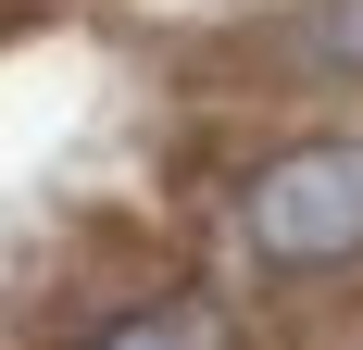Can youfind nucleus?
I'll return each instance as SVG.
<instances>
[{
  "instance_id": "1",
  "label": "nucleus",
  "mask_w": 363,
  "mask_h": 350,
  "mask_svg": "<svg viewBox=\"0 0 363 350\" xmlns=\"http://www.w3.org/2000/svg\"><path fill=\"white\" fill-rule=\"evenodd\" d=\"M225 250L263 288H313L363 263V125H301L225 175Z\"/></svg>"
},
{
  "instance_id": "2",
  "label": "nucleus",
  "mask_w": 363,
  "mask_h": 350,
  "mask_svg": "<svg viewBox=\"0 0 363 350\" xmlns=\"http://www.w3.org/2000/svg\"><path fill=\"white\" fill-rule=\"evenodd\" d=\"M63 350H251V313L201 276H163V288H125L113 313H88Z\"/></svg>"
},
{
  "instance_id": "3",
  "label": "nucleus",
  "mask_w": 363,
  "mask_h": 350,
  "mask_svg": "<svg viewBox=\"0 0 363 350\" xmlns=\"http://www.w3.org/2000/svg\"><path fill=\"white\" fill-rule=\"evenodd\" d=\"M150 13H251V0H150Z\"/></svg>"
}]
</instances>
